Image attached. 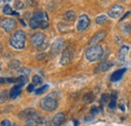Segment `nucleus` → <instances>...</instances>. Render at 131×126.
<instances>
[{"instance_id": "obj_29", "label": "nucleus", "mask_w": 131, "mask_h": 126, "mask_svg": "<svg viewBox=\"0 0 131 126\" xmlns=\"http://www.w3.org/2000/svg\"><path fill=\"white\" fill-rule=\"evenodd\" d=\"M1 126H13V125L11 124V122H10L9 120L5 119V120H3V121L1 122Z\"/></svg>"}, {"instance_id": "obj_31", "label": "nucleus", "mask_w": 131, "mask_h": 126, "mask_svg": "<svg viewBox=\"0 0 131 126\" xmlns=\"http://www.w3.org/2000/svg\"><path fill=\"white\" fill-rule=\"evenodd\" d=\"M33 89H34V85H33V84H30V85L28 86V88H27V91H28V92H32Z\"/></svg>"}, {"instance_id": "obj_23", "label": "nucleus", "mask_w": 131, "mask_h": 126, "mask_svg": "<svg viewBox=\"0 0 131 126\" xmlns=\"http://www.w3.org/2000/svg\"><path fill=\"white\" fill-rule=\"evenodd\" d=\"M42 82H43V80H42V78H41L40 76H38V75L33 76L32 84L34 85V86H40V85L42 84Z\"/></svg>"}, {"instance_id": "obj_12", "label": "nucleus", "mask_w": 131, "mask_h": 126, "mask_svg": "<svg viewBox=\"0 0 131 126\" xmlns=\"http://www.w3.org/2000/svg\"><path fill=\"white\" fill-rule=\"evenodd\" d=\"M38 113L36 111L32 109V108H27V109H24L22 110L19 114H18V117L19 119H30V118H33L35 116H37Z\"/></svg>"}, {"instance_id": "obj_22", "label": "nucleus", "mask_w": 131, "mask_h": 126, "mask_svg": "<svg viewBox=\"0 0 131 126\" xmlns=\"http://www.w3.org/2000/svg\"><path fill=\"white\" fill-rule=\"evenodd\" d=\"M8 67H9L10 69H12V70H17V69H19V67H20V63H19V61H17V60H12V61H10V62L8 63Z\"/></svg>"}, {"instance_id": "obj_19", "label": "nucleus", "mask_w": 131, "mask_h": 126, "mask_svg": "<svg viewBox=\"0 0 131 126\" xmlns=\"http://www.w3.org/2000/svg\"><path fill=\"white\" fill-rule=\"evenodd\" d=\"M96 23L99 24V25H102V24H105V23H107L108 22V17L106 15H104V14H102V15H99L96 17Z\"/></svg>"}, {"instance_id": "obj_20", "label": "nucleus", "mask_w": 131, "mask_h": 126, "mask_svg": "<svg viewBox=\"0 0 131 126\" xmlns=\"http://www.w3.org/2000/svg\"><path fill=\"white\" fill-rule=\"evenodd\" d=\"M3 13L6 14V15H17L16 12H14V11L12 10L11 6L8 5V4H6V5L3 7Z\"/></svg>"}, {"instance_id": "obj_2", "label": "nucleus", "mask_w": 131, "mask_h": 126, "mask_svg": "<svg viewBox=\"0 0 131 126\" xmlns=\"http://www.w3.org/2000/svg\"><path fill=\"white\" fill-rule=\"evenodd\" d=\"M25 32L23 30H16L9 37V45L15 49H23L25 47Z\"/></svg>"}, {"instance_id": "obj_24", "label": "nucleus", "mask_w": 131, "mask_h": 126, "mask_svg": "<svg viewBox=\"0 0 131 126\" xmlns=\"http://www.w3.org/2000/svg\"><path fill=\"white\" fill-rule=\"evenodd\" d=\"M110 100H111V95L107 94V93H104V94H102V97H101L100 102H101L102 105H104V104L108 103Z\"/></svg>"}, {"instance_id": "obj_16", "label": "nucleus", "mask_w": 131, "mask_h": 126, "mask_svg": "<svg viewBox=\"0 0 131 126\" xmlns=\"http://www.w3.org/2000/svg\"><path fill=\"white\" fill-rule=\"evenodd\" d=\"M126 70H127V69L123 68V69H120V70L115 71L114 73L111 75V78H110V79H111V81H112V82H117V81H119V80L123 77V75L125 74Z\"/></svg>"}, {"instance_id": "obj_32", "label": "nucleus", "mask_w": 131, "mask_h": 126, "mask_svg": "<svg viewBox=\"0 0 131 126\" xmlns=\"http://www.w3.org/2000/svg\"><path fill=\"white\" fill-rule=\"evenodd\" d=\"M3 1H10V0H3Z\"/></svg>"}, {"instance_id": "obj_18", "label": "nucleus", "mask_w": 131, "mask_h": 126, "mask_svg": "<svg viewBox=\"0 0 131 126\" xmlns=\"http://www.w3.org/2000/svg\"><path fill=\"white\" fill-rule=\"evenodd\" d=\"M64 18L67 21H74L76 19V12L74 10H69L65 13Z\"/></svg>"}, {"instance_id": "obj_27", "label": "nucleus", "mask_w": 131, "mask_h": 126, "mask_svg": "<svg viewBox=\"0 0 131 126\" xmlns=\"http://www.w3.org/2000/svg\"><path fill=\"white\" fill-rule=\"evenodd\" d=\"M19 73L21 74V76H26L27 77L30 74V70L29 69H26V68H22V69L19 70Z\"/></svg>"}, {"instance_id": "obj_9", "label": "nucleus", "mask_w": 131, "mask_h": 126, "mask_svg": "<svg viewBox=\"0 0 131 126\" xmlns=\"http://www.w3.org/2000/svg\"><path fill=\"white\" fill-rule=\"evenodd\" d=\"M73 60V50L71 48H65L63 50V54H62V58L60 60V64L62 66H67L68 64H70Z\"/></svg>"}, {"instance_id": "obj_5", "label": "nucleus", "mask_w": 131, "mask_h": 126, "mask_svg": "<svg viewBox=\"0 0 131 126\" xmlns=\"http://www.w3.org/2000/svg\"><path fill=\"white\" fill-rule=\"evenodd\" d=\"M31 45L39 50H42V49L47 48L48 47V40H47L46 34L42 33V32H36V33L32 34Z\"/></svg>"}, {"instance_id": "obj_1", "label": "nucleus", "mask_w": 131, "mask_h": 126, "mask_svg": "<svg viewBox=\"0 0 131 126\" xmlns=\"http://www.w3.org/2000/svg\"><path fill=\"white\" fill-rule=\"evenodd\" d=\"M29 26L32 29H36V28L47 29V28H49V20L48 14L41 10L35 11L29 20Z\"/></svg>"}, {"instance_id": "obj_28", "label": "nucleus", "mask_w": 131, "mask_h": 126, "mask_svg": "<svg viewBox=\"0 0 131 126\" xmlns=\"http://www.w3.org/2000/svg\"><path fill=\"white\" fill-rule=\"evenodd\" d=\"M14 7L16 8V9H21L22 7H23V3L21 2V1H19V0H16V1H14Z\"/></svg>"}, {"instance_id": "obj_21", "label": "nucleus", "mask_w": 131, "mask_h": 126, "mask_svg": "<svg viewBox=\"0 0 131 126\" xmlns=\"http://www.w3.org/2000/svg\"><path fill=\"white\" fill-rule=\"evenodd\" d=\"M116 98H117V95L115 92H113L111 94V100H110V103H109V108L110 109H115L116 106H117V102H116Z\"/></svg>"}, {"instance_id": "obj_26", "label": "nucleus", "mask_w": 131, "mask_h": 126, "mask_svg": "<svg viewBox=\"0 0 131 126\" xmlns=\"http://www.w3.org/2000/svg\"><path fill=\"white\" fill-rule=\"evenodd\" d=\"M48 88H49V85H43V86H41V87H39V88H37V89L35 90V94L36 95L42 94L46 90H48Z\"/></svg>"}, {"instance_id": "obj_17", "label": "nucleus", "mask_w": 131, "mask_h": 126, "mask_svg": "<svg viewBox=\"0 0 131 126\" xmlns=\"http://www.w3.org/2000/svg\"><path fill=\"white\" fill-rule=\"evenodd\" d=\"M128 49H129V47H127V46H122V47H120L119 54H118V58L121 61V63H124V61L126 59V55L128 52Z\"/></svg>"}, {"instance_id": "obj_4", "label": "nucleus", "mask_w": 131, "mask_h": 126, "mask_svg": "<svg viewBox=\"0 0 131 126\" xmlns=\"http://www.w3.org/2000/svg\"><path fill=\"white\" fill-rule=\"evenodd\" d=\"M40 107H41V109L48 111V112L56 110L58 108V99H57L56 95L51 93V94L46 96L45 98H42L40 100Z\"/></svg>"}, {"instance_id": "obj_3", "label": "nucleus", "mask_w": 131, "mask_h": 126, "mask_svg": "<svg viewBox=\"0 0 131 126\" xmlns=\"http://www.w3.org/2000/svg\"><path fill=\"white\" fill-rule=\"evenodd\" d=\"M104 55V49L101 46H94L90 47L85 51V59L89 63H94L102 59Z\"/></svg>"}, {"instance_id": "obj_33", "label": "nucleus", "mask_w": 131, "mask_h": 126, "mask_svg": "<svg viewBox=\"0 0 131 126\" xmlns=\"http://www.w3.org/2000/svg\"><path fill=\"white\" fill-rule=\"evenodd\" d=\"M121 1H124V0H121Z\"/></svg>"}, {"instance_id": "obj_10", "label": "nucleus", "mask_w": 131, "mask_h": 126, "mask_svg": "<svg viewBox=\"0 0 131 126\" xmlns=\"http://www.w3.org/2000/svg\"><path fill=\"white\" fill-rule=\"evenodd\" d=\"M106 35H107V33H106L105 30H100V32H98L96 34H94L91 37V39L89 41V46H91V47L97 46V44H99L100 41H102L106 37Z\"/></svg>"}, {"instance_id": "obj_13", "label": "nucleus", "mask_w": 131, "mask_h": 126, "mask_svg": "<svg viewBox=\"0 0 131 126\" xmlns=\"http://www.w3.org/2000/svg\"><path fill=\"white\" fill-rule=\"evenodd\" d=\"M114 63L111 62V61H104V62H101L97 66V68L95 69V73H101V72H106L108 71L111 67H113Z\"/></svg>"}, {"instance_id": "obj_8", "label": "nucleus", "mask_w": 131, "mask_h": 126, "mask_svg": "<svg viewBox=\"0 0 131 126\" xmlns=\"http://www.w3.org/2000/svg\"><path fill=\"white\" fill-rule=\"evenodd\" d=\"M123 12H124V8L121 5L115 4L108 10V15H109L110 18L118 19V18H120L121 16L123 15Z\"/></svg>"}, {"instance_id": "obj_15", "label": "nucleus", "mask_w": 131, "mask_h": 126, "mask_svg": "<svg viewBox=\"0 0 131 126\" xmlns=\"http://www.w3.org/2000/svg\"><path fill=\"white\" fill-rule=\"evenodd\" d=\"M23 85H24V83H20V84H16L15 86H13V88L10 90V98L11 99H15L17 96L20 94Z\"/></svg>"}, {"instance_id": "obj_34", "label": "nucleus", "mask_w": 131, "mask_h": 126, "mask_svg": "<svg viewBox=\"0 0 131 126\" xmlns=\"http://www.w3.org/2000/svg\"><path fill=\"white\" fill-rule=\"evenodd\" d=\"M36 126H40V125H36Z\"/></svg>"}, {"instance_id": "obj_30", "label": "nucleus", "mask_w": 131, "mask_h": 126, "mask_svg": "<svg viewBox=\"0 0 131 126\" xmlns=\"http://www.w3.org/2000/svg\"><path fill=\"white\" fill-rule=\"evenodd\" d=\"M6 99H7V93L4 92V91H2L1 92V103H3L4 100H6Z\"/></svg>"}, {"instance_id": "obj_7", "label": "nucleus", "mask_w": 131, "mask_h": 126, "mask_svg": "<svg viewBox=\"0 0 131 126\" xmlns=\"http://www.w3.org/2000/svg\"><path fill=\"white\" fill-rule=\"evenodd\" d=\"M1 27L5 32H12L16 27V20L13 18H4L1 20Z\"/></svg>"}, {"instance_id": "obj_11", "label": "nucleus", "mask_w": 131, "mask_h": 126, "mask_svg": "<svg viewBox=\"0 0 131 126\" xmlns=\"http://www.w3.org/2000/svg\"><path fill=\"white\" fill-rule=\"evenodd\" d=\"M63 48H64V40L61 38H58L52 43V45L50 47V54L51 55H58L59 52L62 51Z\"/></svg>"}, {"instance_id": "obj_6", "label": "nucleus", "mask_w": 131, "mask_h": 126, "mask_svg": "<svg viewBox=\"0 0 131 126\" xmlns=\"http://www.w3.org/2000/svg\"><path fill=\"white\" fill-rule=\"evenodd\" d=\"M90 25V18L87 14H82L79 16L78 21H77V32H82L86 30L88 28V26Z\"/></svg>"}, {"instance_id": "obj_14", "label": "nucleus", "mask_w": 131, "mask_h": 126, "mask_svg": "<svg viewBox=\"0 0 131 126\" xmlns=\"http://www.w3.org/2000/svg\"><path fill=\"white\" fill-rule=\"evenodd\" d=\"M65 120H66L65 113L60 112V113H57V114L53 116L51 123H52V126H61L65 122Z\"/></svg>"}, {"instance_id": "obj_25", "label": "nucleus", "mask_w": 131, "mask_h": 126, "mask_svg": "<svg viewBox=\"0 0 131 126\" xmlns=\"http://www.w3.org/2000/svg\"><path fill=\"white\" fill-rule=\"evenodd\" d=\"M94 96L92 93H88V94H86L84 96V98H83V100H84V102L85 103H91V102H93V100H94Z\"/></svg>"}]
</instances>
